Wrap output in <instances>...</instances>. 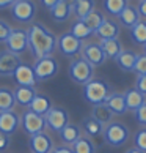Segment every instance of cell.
Returning <instances> with one entry per match:
<instances>
[{
    "instance_id": "1",
    "label": "cell",
    "mask_w": 146,
    "mask_h": 153,
    "mask_svg": "<svg viewBox=\"0 0 146 153\" xmlns=\"http://www.w3.org/2000/svg\"><path fill=\"white\" fill-rule=\"evenodd\" d=\"M29 49L35 59L49 57L57 49V36L43 24H32L27 30Z\"/></svg>"
},
{
    "instance_id": "2",
    "label": "cell",
    "mask_w": 146,
    "mask_h": 153,
    "mask_svg": "<svg viewBox=\"0 0 146 153\" xmlns=\"http://www.w3.org/2000/svg\"><path fill=\"white\" fill-rule=\"evenodd\" d=\"M110 93H112V88L109 82L99 77H93L91 81L83 85V98L93 106L104 104Z\"/></svg>"
},
{
    "instance_id": "3",
    "label": "cell",
    "mask_w": 146,
    "mask_h": 153,
    "mask_svg": "<svg viewBox=\"0 0 146 153\" xmlns=\"http://www.w3.org/2000/svg\"><path fill=\"white\" fill-rule=\"evenodd\" d=\"M129 136H131L129 128L126 126L124 123H121V122H112L109 125H105L104 131H102L104 142L107 145H110V147L124 145L129 140Z\"/></svg>"
},
{
    "instance_id": "4",
    "label": "cell",
    "mask_w": 146,
    "mask_h": 153,
    "mask_svg": "<svg viewBox=\"0 0 146 153\" xmlns=\"http://www.w3.org/2000/svg\"><path fill=\"white\" fill-rule=\"evenodd\" d=\"M68 71H69V77L76 84H80V85H85V84L91 81L93 76H94V66H91L82 57L72 60Z\"/></svg>"
},
{
    "instance_id": "5",
    "label": "cell",
    "mask_w": 146,
    "mask_h": 153,
    "mask_svg": "<svg viewBox=\"0 0 146 153\" xmlns=\"http://www.w3.org/2000/svg\"><path fill=\"white\" fill-rule=\"evenodd\" d=\"M32 68H33V73H35V76H36V81L43 82V81L52 79L58 73L60 66H58V62L55 60L52 55H49V57L36 59Z\"/></svg>"
},
{
    "instance_id": "6",
    "label": "cell",
    "mask_w": 146,
    "mask_h": 153,
    "mask_svg": "<svg viewBox=\"0 0 146 153\" xmlns=\"http://www.w3.org/2000/svg\"><path fill=\"white\" fill-rule=\"evenodd\" d=\"M57 48L65 57H76L82 52L83 41L76 38L71 32H66L57 38Z\"/></svg>"
},
{
    "instance_id": "7",
    "label": "cell",
    "mask_w": 146,
    "mask_h": 153,
    "mask_svg": "<svg viewBox=\"0 0 146 153\" xmlns=\"http://www.w3.org/2000/svg\"><path fill=\"white\" fill-rule=\"evenodd\" d=\"M10 8L11 16L18 22H32L36 14V3L33 0H16Z\"/></svg>"
},
{
    "instance_id": "8",
    "label": "cell",
    "mask_w": 146,
    "mask_h": 153,
    "mask_svg": "<svg viewBox=\"0 0 146 153\" xmlns=\"http://www.w3.org/2000/svg\"><path fill=\"white\" fill-rule=\"evenodd\" d=\"M21 125L24 128V131L33 136V134H39L44 131L46 128V120H44V115H39L36 112H33L30 109L24 111V114L21 115Z\"/></svg>"
},
{
    "instance_id": "9",
    "label": "cell",
    "mask_w": 146,
    "mask_h": 153,
    "mask_svg": "<svg viewBox=\"0 0 146 153\" xmlns=\"http://www.w3.org/2000/svg\"><path fill=\"white\" fill-rule=\"evenodd\" d=\"M7 51L13 52L14 55H21L29 49V35L24 29H13L10 33L8 39L5 41Z\"/></svg>"
},
{
    "instance_id": "10",
    "label": "cell",
    "mask_w": 146,
    "mask_h": 153,
    "mask_svg": "<svg viewBox=\"0 0 146 153\" xmlns=\"http://www.w3.org/2000/svg\"><path fill=\"white\" fill-rule=\"evenodd\" d=\"M44 120H46V126H49L55 133H60L69 123V114L63 107H54L52 106L47 111V114L44 115Z\"/></svg>"
},
{
    "instance_id": "11",
    "label": "cell",
    "mask_w": 146,
    "mask_h": 153,
    "mask_svg": "<svg viewBox=\"0 0 146 153\" xmlns=\"http://www.w3.org/2000/svg\"><path fill=\"white\" fill-rule=\"evenodd\" d=\"M80 54H82V59L87 60L88 63L91 66H94V68L104 65L105 60H107V57H105V54H104V51H102V48H101L99 43H87V44H83Z\"/></svg>"
},
{
    "instance_id": "12",
    "label": "cell",
    "mask_w": 146,
    "mask_h": 153,
    "mask_svg": "<svg viewBox=\"0 0 146 153\" xmlns=\"http://www.w3.org/2000/svg\"><path fill=\"white\" fill-rule=\"evenodd\" d=\"M21 63H22V60L19 55H14L10 51H2L0 52V76H3V77L13 76Z\"/></svg>"
},
{
    "instance_id": "13",
    "label": "cell",
    "mask_w": 146,
    "mask_h": 153,
    "mask_svg": "<svg viewBox=\"0 0 146 153\" xmlns=\"http://www.w3.org/2000/svg\"><path fill=\"white\" fill-rule=\"evenodd\" d=\"M29 147L32 153H50L54 149V140L47 133L33 134L29 137Z\"/></svg>"
},
{
    "instance_id": "14",
    "label": "cell",
    "mask_w": 146,
    "mask_h": 153,
    "mask_svg": "<svg viewBox=\"0 0 146 153\" xmlns=\"http://www.w3.org/2000/svg\"><path fill=\"white\" fill-rule=\"evenodd\" d=\"M21 117L14 111H0V133L11 136L18 131Z\"/></svg>"
},
{
    "instance_id": "15",
    "label": "cell",
    "mask_w": 146,
    "mask_h": 153,
    "mask_svg": "<svg viewBox=\"0 0 146 153\" xmlns=\"http://www.w3.org/2000/svg\"><path fill=\"white\" fill-rule=\"evenodd\" d=\"M14 81L18 85H27V87H35L36 85V76L33 73V68L27 63H21L18 66V70L14 71Z\"/></svg>"
},
{
    "instance_id": "16",
    "label": "cell",
    "mask_w": 146,
    "mask_h": 153,
    "mask_svg": "<svg viewBox=\"0 0 146 153\" xmlns=\"http://www.w3.org/2000/svg\"><path fill=\"white\" fill-rule=\"evenodd\" d=\"M104 104L112 111L113 115H124L127 112V106H126V101H124V93L112 92L107 96V100H105Z\"/></svg>"
},
{
    "instance_id": "17",
    "label": "cell",
    "mask_w": 146,
    "mask_h": 153,
    "mask_svg": "<svg viewBox=\"0 0 146 153\" xmlns=\"http://www.w3.org/2000/svg\"><path fill=\"white\" fill-rule=\"evenodd\" d=\"M36 96V88L35 87H27V85H16L14 88V100L21 106L29 107L33 98Z\"/></svg>"
},
{
    "instance_id": "18",
    "label": "cell",
    "mask_w": 146,
    "mask_h": 153,
    "mask_svg": "<svg viewBox=\"0 0 146 153\" xmlns=\"http://www.w3.org/2000/svg\"><path fill=\"white\" fill-rule=\"evenodd\" d=\"M71 10L72 14L82 21L91 11H94V0H71Z\"/></svg>"
},
{
    "instance_id": "19",
    "label": "cell",
    "mask_w": 146,
    "mask_h": 153,
    "mask_svg": "<svg viewBox=\"0 0 146 153\" xmlns=\"http://www.w3.org/2000/svg\"><path fill=\"white\" fill-rule=\"evenodd\" d=\"M72 10H71V2L69 0H60L55 7L50 10V16L55 22H65L71 18Z\"/></svg>"
},
{
    "instance_id": "20",
    "label": "cell",
    "mask_w": 146,
    "mask_h": 153,
    "mask_svg": "<svg viewBox=\"0 0 146 153\" xmlns=\"http://www.w3.org/2000/svg\"><path fill=\"white\" fill-rule=\"evenodd\" d=\"M94 33L101 39H113V38H118V35H120V25L112 19H105Z\"/></svg>"
},
{
    "instance_id": "21",
    "label": "cell",
    "mask_w": 146,
    "mask_h": 153,
    "mask_svg": "<svg viewBox=\"0 0 146 153\" xmlns=\"http://www.w3.org/2000/svg\"><path fill=\"white\" fill-rule=\"evenodd\" d=\"M135 60H137V54L134 52V51H129V49H123L121 54L115 59L116 65L120 66L123 71H126V73H132L134 71Z\"/></svg>"
},
{
    "instance_id": "22",
    "label": "cell",
    "mask_w": 146,
    "mask_h": 153,
    "mask_svg": "<svg viewBox=\"0 0 146 153\" xmlns=\"http://www.w3.org/2000/svg\"><path fill=\"white\" fill-rule=\"evenodd\" d=\"M124 101H126L127 111H134V112H135L138 107L146 101V96L143 93H140L138 90L134 87V88H127L124 92Z\"/></svg>"
},
{
    "instance_id": "23",
    "label": "cell",
    "mask_w": 146,
    "mask_h": 153,
    "mask_svg": "<svg viewBox=\"0 0 146 153\" xmlns=\"http://www.w3.org/2000/svg\"><path fill=\"white\" fill-rule=\"evenodd\" d=\"M58 134H60L61 142H63L65 145H72V144H74L76 140L82 136V129H80V126H79V125L68 123Z\"/></svg>"
},
{
    "instance_id": "24",
    "label": "cell",
    "mask_w": 146,
    "mask_h": 153,
    "mask_svg": "<svg viewBox=\"0 0 146 153\" xmlns=\"http://www.w3.org/2000/svg\"><path fill=\"white\" fill-rule=\"evenodd\" d=\"M101 48H102L104 54L107 59H116L118 55L121 54L123 51V44L118 38H113V39H101Z\"/></svg>"
},
{
    "instance_id": "25",
    "label": "cell",
    "mask_w": 146,
    "mask_h": 153,
    "mask_svg": "<svg viewBox=\"0 0 146 153\" xmlns=\"http://www.w3.org/2000/svg\"><path fill=\"white\" fill-rule=\"evenodd\" d=\"M118 19H120L121 25L127 27V29H132V27L140 21L138 10H137L135 7H131V5H127V7L121 11V14L118 16Z\"/></svg>"
},
{
    "instance_id": "26",
    "label": "cell",
    "mask_w": 146,
    "mask_h": 153,
    "mask_svg": "<svg viewBox=\"0 0 146 153\" xmlns=\"http://www.w3.org/2000/svg\"><path fill=\"white\" fill-rule=\"evenodd\" d=\"M50 107H52V103H50V100L47 98V96L41 95V93H36V96L33 98V101L30 103V106L27 107V109L36 112V114H39V115H46Z\"/></svg>"
},
{
    "instance_id": "27",
    "label": "cell",
    "mask_w": 146,
    "mask_h": 153,
    "mask_svg": "<svg viewBox=\"0 0 146 153\" xmlns=\"http://www.w3.org/2000/svg\"><path fill=\"white\" fill-rule=\"evenodd\" d=\"M82 128H83V131H85V134L88 137H98V136H101L104 131V125H101L98 120H94L91 115L85 117L82 120Z\"/></svg>"
},
{
    "instance_id": "28",
    "label": "cell",
    "mask_w": 146,
    "mask_h": 153,
    "mask_svg": "<svg viewBox=\"0 0 146 153\" xmlns=\"http://www.w3.org/2000/svg\"><path fill=\"white\" fill-rule=\"evenodd\" d=\"M74 153H96V145L88 136H80L74 144L71 145Z\"/></svg>"
},
{
    "instance_id": "29",
    "label": "cell",
    "mask_w": 146,
    "mask_h": 153,
    "mask_svg": "<svg viewBox=\"0 0 146 153\" xmlns=\"http://www.w3.org/2000/svg\"><path fill=\"white\" fill-rule=\"evenodd\" d=\"M91 117L94 118V120H98L101 125H104V126H105V125L112 123L113 114H112V111L105 104H98V106H93Z\"/></svg>"
},
{
    "instance_id": "30",
    "label": "cell",
    "mask_w": 146,
    "mask_h": 153,
    "mask_svg": "<svg viewBox=\"0 0 146 153\" xmlns=\"http://www.w3.org/2000/svg\"><path fill=\"white\" fill-rule=\"evenodd\" d=\"M131 39L140 46L146 44V21H138L131 29Z\"/></svg>"
},
{
    "instance_id": "31",
    "label": "cell",
    "mask_w": 146,
    "mask_h": 153,
    "mask_svg": "<svg viewBox=\"0 0 146 153\" xmlns=\"http://www.w3.org/2000/svg\"><path fill=\"white\" fill-rule=\"evenodd\" d=\"M14 104V92L7 87H2L0 88V111H13Z\"/></svg>"
},
{
    "instance_id": "32",
    "label": "cell",
    "mask_w": 146,
    "mask_h": 153,
    "mask_svg": "<svg viewBox=\"0 0 146 153\" xmlns=\"http://www.w3.org/2000/svg\"><path fill=\"white\" fill-rule=\"evenodd\" d=\"M82 21L85 22L88 29L94 33V32H96V30L99 29V27H101V24H102V22L105 21V16H104L102 13H101V11L94 10V11H91V13H90V14L87 16V18H83Z\"/></svg>"
},
{
    "instance_id": "33",
    "label": "cell",
    "mask_w": 146,
    "mask_h": 153,
    "mask_svg": "<svg viewBox=\"0 0 146 153\" xmlns=\"http://www.w3.org/2000/svg\"><path fill=\"white\" fill-rule=\"evenodd\" d=\"M127 0H104V10L112 16H120L121 11L127 7Z\"/></svg>"
},
{
    "instance_id": "34",
    "label": "cell",
    "mask_w": 146,
    "mask_h": 153,
    "mask_svg": "<svg viewBox=\"0 0 146 153\" xmlns=\"http://www.w3.org/2000/svg\"><path fill=\"white\" fill-rule=\"evenodd\" d=\"M71 33L74 35L76 38H79V39H87V38H90L93 35V32L87 27V24L83 21H80V19H77L74 24H72V27H71Z\"/></svg>"
},
{
    "instance_id": "35",
    "label": "cell",
    "mask_w": 146,
    "mask_h": 153,
    "mask_svg": "<svg viewBox=\"0 0 146 153\" xmlns=\"http://www.w3.org/2000/svg\"><path fill=\"white\" fill-rule=\"evenodd\" d=\"M134 144H135V149L146 153V128L138 129V131L134 134Z\"/></svg>"
},
{
    "instance_id": "36",
    "label": "cell",
    "mask_w": 146,
    "mask_h": 153,
    "mask_svg": "<svg viewBox=\"0 0 146 153\" xmlns=\"http://www.w3.org/2000/svg\"><path fill=\"white\" fill-rule=\"evenodd\" d=\"M134 73L137 76L146 74V54H137L135 66H134Z\"/></svg>"
},
{
    "instance_id": "37",
    "label": "cell",
    "mask_w": 146,
    "mask_h": 153,
    "mask_svg": "<svg viewBox=\"0 0 146 153\" xmlns=\"http://www.w3.org/2000/svg\"><path fill=\"white\" fill-rule=\"evenodd\" d=\"M134 115H135V120H137V123L140 125V126L146 128V101L134 112Z\"/></svg>"
},
{
    "instance_id": "38",
    "label": "cell",
    "mask_w": 146,
    "mask_h": 153,
    "mask_svg": "<svg viewBox=\"0 0 146 153\" xmlns=\"http://www.w3.org/2000/svg\"><path fill=\"white\" fill-rule=\"evenodd\" d=\"M11 30H13V27H11L8 22L5 21H0V43H5L10 36Z\"/></svg>"
},
{
    "instance_id": "39",
    "label": "cell",
    "mask_w": 146,
    "mask_h": 153,
    "mask_svg": "<svg viewBox=\"0 0 146 153\" xmlns=\"http://www.w3.org/2000/svg\"><path fill=\"white\" fill-rule=\"evenodd\" d=\"M135 88L138 90L140 93H143V95L146 96V74H143V76H137Z\"/></svg>"
},
{
    "instance_id": "40",
    "label": "cell",
    "mask_w": 146,
    "mask_h": 153,
    "mask_svg": "<svg viewBox=\"0 0 146 153\" xmlns=\"http://www.w3.org/2000/svg\"><path fill=\"white\" fill-rule=\"evenodd\" d=\"M10 144H11V139H10V136L3 134V133H0V153H2V152H5V150H8Z\"/></svg>"
},
{
    "instance_id": "41",
    "label": "cell",
    "mask_w": 146,
    "mask_h": 153,
    "mask_svg": "<svg viewBox=\"0 0 146 153\" xmlns=\"http://www.w3.org/2000/svg\"><path fill=\"white\" fill-rule=\"evenodd\" d=\"M50 153H74V152H72L69 145H58V147H54Z\"/></svg>"
},
{
    "instance_id": "42",
    "label": "cell",
    "mask_w": 146,
    "mask_h": 153,
    "mask_svg": "<svg viewBox=\"0 0 146 153\" xmlns=\"http://www.w3.org/2000/svg\"><path fill=\"white\" fill-rule=\"evenodd\" d=\"M137 10H138L140 18H145V19H146V0H140Z\"/></svg>"
},
{
    "instance_id": "43",
    "label": "cell",
    "mask_w": 146,
    "mask_h": 153,
    "mask_svg": "<svg viewBox=\"0 0 146 153\" xmlns=\"http://www.w3.org/2000/svg\"><path fill=\"white\" fill-rule=\"evenodd\" d=\"M60 2V0H41V3L44 5V8H47L49 11L50 10H52L54 7H55V5H57Z\"/></svg>"
},
{
    "instance_id": "44",
    "label": "cell",
    "mask_w": 146,
    "mask_h": 153,
    "mask_svg": "<svg viewBox=\"0 0 146 153\" xmlns=\"http://www.w3.org/2000/svg\"><path fill=\"white\" fill-rule=\"evenodd\" d=\"M16 2V0H0V8H8Z\"/></svg>"
},
{
    "instance_id": "45",
    "label": "cell",
    "mask_w": 146,
    "mask_h": 153,
    "mask_svg": "<svg viewBox=\"0 0 146 153\" xmlns=\"http://www.w3.org/2000/svg\"><path fill=\"white\" fill-rule=\"evenodd\" d=\"M126 153H145V152H142V150H138V149H135V147H134V149H129Z\"/></svg>"
},
{
    "instance_id": "46",
    "label": "cell",
    "mask_w": 146,
    "mask_h": 153,
    "mask_svg": "<svg viewBox=\"0 0 146 153\" xmlns=\"http://www.w3.org/2000/svg\"><path fill=\"white\" fill-rule=\"evenodd\" d=\"M145 54H146V44H145Z\"/></svg>"
}]
</instances>
